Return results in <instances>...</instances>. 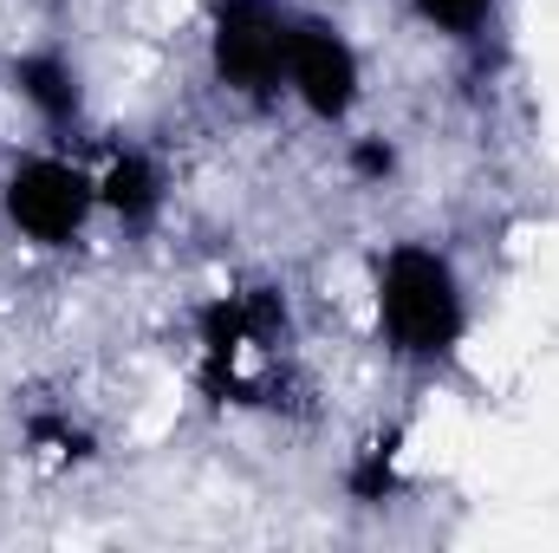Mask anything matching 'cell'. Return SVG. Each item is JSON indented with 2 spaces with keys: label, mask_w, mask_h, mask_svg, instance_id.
Instances as JSON below:
<instances>
[{
  "label": "cell",
  "mask_w": 559,
  "mask_h": 553,
  "mask_svg": "<svg viewBox=\"0 0 559 553\" xmlns=\"http://www.w3.org/2000/svg\"><path fill=\"white\" fill-rule=\"evenodd\" d=\"M371 306H378V332L404 365H449L468 339V293L449 255L397 242L378 255L371 274Z\"/></svg>",
  "instance_id": "cell-1"
},
{
  "label": "cell",
  "mask_w": 559,
  "mask_h": 553,
  "mask_svg": "<svg viewBox=\"0 0 559 553\" xmlns=\"http://www.w3.org/2000/svg\"><path fill=\"white\" fill-rule=\"evenodd\" d=\"M202 365L209 385L235 404H274V378H286V299L274 286H241L202 306Z\"/></svg>",
  "instance_id": "cell-2"
},
{
  "label": "cell",
  "mask_w": 559,
  "mask_h": 553,
  "mask_svg": "<svg viewBox=\"0 0 559 553\" xmlns=\"http://www.w3.org/2000/svg\"><path fill=\"white\" fill-rule=\"evenodd\" d=\"M0 215L26 248H72L98 215V176L59 150H26L0 176Z\"/></svg>",
  "instance_id": "cell-3"
},
{
  "label": "cell",
  "mask_w": 559,
  "mask_h": 553,
  "mask_svg": "<svg viewBox=\"0 0 559 553\" xmlns=\"http://www.w3.org/2000/svg\"><path fill=\"white\" fill-rule=\"evenodd\" d=\"M286 39L293 7L280 0H215L209 13V72L222 92L248 105H274L286 92Z\"/></svg>",
  "instance_id": "cell-4"
},
{
  "label": "cell",
  "mask_w": 559,
  "mask_h": 553,
  "mask_svg": "<svg viewBox=\"0 0 559 553\" xmlns=\"http://www.w3.org/2000/svg\"><path fill=\"white\" fill-rule=\"evenodd\" d=\"M286 92L299 98L306 118L319 125H345L365 98V66L358 46L345 39L338 20L325 13H293V39H286Z\"/></svg>",
  "instance_id": "cell-5"
},
{
  "label": "cell",
  "mask_w": 559,
  "mask_h": 553,
  "mask_svg": "<svg viewBox=\"0 0 559 553\" xmlns=\"http://www.w3.org/2000/svg\"><path fill=\"white\" fill-rule=\"evenodd\" d=\"M7 92L46 125V131H79L85 125V72L59 46H26L7 59Z\"/></svg>",
  "instance_id": "cell-6"
},
{
  "label": "cell",
  "mask_w": 559,
  "mask_h": 553,
  "mask_svg": "<svg viewBox=\"0 0 559 553\" xmlns=\"http://www.w3.org/2000/svg\"><path fill=\"white\" fill-rule=\"evenodd\" d=\"M163 202H169L163 163H156L150 150H111V163L98 169V209H105L118 228L143 235V228L163 215Z\"/></svg>",
  "instance_id": "cell-7"
},
{
  "label": "cell",
  "mask_w": 559,
  "mask_h": 553,
  "mask_svg": "<svg viewBox=\"0 0 559 553\" xmlns=\"http://www.w3.org/2000/svg\"><path fill=\"white\" fill-rule=\"evenodd\" d=\"M495 7L501 0H411V13H417L429 33H442V39H475L495 20Z\"/></svg>",
  "instance_id": "cell-8"
},
{
  "label": "cell",
  "mask_w": 559,
  "mask_h": 553,
  "mask_svg": "<svg viewBox=\"0 0 559 553\" xmlns=\"http://www.w3.org/2000/svg\"><path fill=\"white\" fill-rule=\"evenodd\" d=\"M26 443H33V456H52V462H85L92 456V430L72 423V416H33Z\"/></svg>",
  "instance_id": "cell-9"
},
{
  "label": "cell",
  "mask_w": 559,
  "mask_h": 553,
  "mask_svg": "<svg viewBox=\"0 0 559 553\" xmlns=\"http://www.w3.org/2000/svg\"><path fill=\"white\" fill-rule=\"evenodd\" d=\"M358 169H365V176L391 169V150H384V143H365V150H358Z\"/></svg>",
  "instance_id": "cell-10"
}]
</instances>
